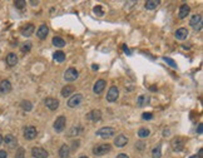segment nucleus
Wrapping results in <instances>:
<instances>
[{
    "instance_id": "nucleus-3",
    "label": "nucleus",
    "mask_w": 203,
    "mask_h": 158,
    "mask_svg": "<svg viewBox=\"0 0 203 158\" xmlns=\"http://www.w3.org/2000/svg\"><path fill=\"white\" fill-rule=\"evenodd\" d=\"M79 77V73H78V70L75 69V68H69V69H66L65 70V73H64V79L66 82H74V80H77Z\"/></svg>"
},
{
    "instance_id": "nucleus-45",
    "label": "nucleus",
    "mask_w": 203,
    "mask_h": 158,
    "mask_svg": "<svg viewBox=\"0 0 203 158\" xmlns=\"http://www.w3.org/2000/svg\"><path fill=\"white\" fill-rule=\"evenodd\" d=\"M1 143H3V136L0 134V144H1Z\"/></svg>"
},
{
    "instance_id": "nucleus-14",
    "label": "nucleus",
    "mask_w": 203,
    "mask_h": 158,
    "mask_svg": "<svg viewBox=\"0 0 203 158\" xmlns=\"http://www.w3.org/2000/svg\"><path fill=\"white\" fill-rule=\"evenodd\" d=\"M127 143H128V138H127L124 134H119L118 137H116V139H114V144H116L118 148H123Z\"/></svg>"
},
{
    "instance_id": "nucleus-42",
    "label": "nucleus",
    "mask_w": 203,
    "mask_h": 158,
    "mask_svg": "<svg viewBox=\"0 0 203 158\" xmlns=\"http://www.w3.org/2000/svg\"><path fill=\"white\" fill-rule=\"evenodd\" d=\"M123 49H124V52H125L127 54H130V52L128 50V48H127V47H125V45H123Z\"/></svg>"
},
{
    "instance_id": "nucleus-32",
    "label": "nucleus",
    "mask_w": 203,
    "mask_h": 158,
    "mask_svg": "<svg viewBox=\"0 0 203 158\" xmlns=\"http://www.w3.org/2000/svg\"><path fill=\"white\" fill-rule=\"evenodd\" d=\"M93 11H94V14L97 16H103L104 15V11H103V9H102V5H97L94 9H93Z\"/></svg>"
},
{
    "instance_id": "nucleus-12",
    "label": "nucleus",
    "mask_w": 203,
    "mask_h": 158,
    "mask_svg": "<svg viewBox=\"0 0 203 158\" xmlns=\"http://www.w3.org/2000/svg\"><path fill=\"white\" fill-rule=\"evenodd\" d=\"M105 87H107V82H105L104 79H99V80L95 82L94 87H93V92H94L95 94H100L104 90Z\"/></svg>"
},
{
    "instance_id": "nucleus-23",
    "label": "nucleus",
    "mask_w": 203,
    "mask_h": 158,
    "mask_svg": "<svg viewBox=\"0 0 203 158\" xmlns=\"http://www.w3.org/2000/svg\"><path fill=\"white\" fill-rule=\"evenodd\" d=\"M148 103H149V97H147V95H139L138 99H137L138 107H146Z\"/></svg>"
},
{
    "instance_id": "nucleus-41",
    "label": "nucleus",
    "mask_w": 203,
    "mask_h": 158,
    "mask_svg": "<svg viewBox=\"0 0 203 158\" xmlns=\"http://www.w3.org/2000/svg\"><path fill=\"white\" fill-rule=\"evenodd\" d=\"M92 68H93V70H98V68H99V66L97 65V64H93V65H92Z\"/></svg>"
},
{
    "instance_id": "nucleus-19",
    "label": "nucleus",
    "mask_w": 203,
    "mask_h": 158,
    "mask_svg": "<svg viewBox=\"0 0 203 158\" xmlns=\"http://www.w3.org/2000/svg\"><path fill=\"white\" fill-rule=\"evenodd\" d=\"M189 11H191V8H189L188 4H183V5H181V8H179V13H178L179 18H181V19H184L186 16H188Z\"/></svg>"
},
{
    "instance_id": "nucleus-47",
    "label": "nucleus",
    "mask_w": 203,
    "mask_h": 158,
    "mask_svg": "<svg viewBox=\"0 0 203 158\" xmlns=\"http://www.w3.org/2000/svg\"><path fill=\"white\" fill-rule=\"evenodd\" d=\"M189 158H197V156H192V157H189Z\"/></svg>"
},
{
    "instance_id": "nucleus-26",
    "label": "nucleus",
    "mask_w": 203,
    "mask_h": 158,
    "mask_svg": "<svg viewBox=\"0 0 203 158\" xmlns=\"http://www.w3.org/2000/svg\"><path fill=\"white\" fill-rule=\"evenodd\" d=\"M52 43H53L54 47H58V48H63L65 45L64 39H62L60 36H54L53 40H52Z\"/></svg>"
},
{
    "instance_id": "nucleus-1",
    "label": "nucleus",
    "mask_w": 203,
    "mask_h": 158,
    "mask_svg": "<svg viewBox=\"0 0 203 158\" xmlns=\"http://www.w3.org/2000/svg\"><path fill=\"white\" fill-rule=\"evenodd\" d=\"M95 134L98 137H100V138L107 139V138H111V137H113L116 134V129L112 127H103V128H100V129L97 131Z\"/></svg>"
},
{
    "instance_id": "nucleus-4",
    "label": "nucleus",
    "mask_w": 203,
    "mask_h": 158,
    "mask_svg": "<svg viewBox=\"0 0 203 158\" xmlns=\"http://www.w3.org/2000/svg\"><path fill=\"white\" fill-rule=\"evenodd\" d=\"M65 124H66V118L64 117V115H59V117L55 119V122H54V129H55V132L60 133V132L64 131Z\"/></svg>"
},
{
    "instance_id": "nucleus-35",
    "label": "nucleus",
    "mask_w": 203,
    "mask_h": 158,
    "mask_svg": "<svg viewBox=\"0 0 203 158\" xmlns=\"http://www.w3.org/2000/svg\"><path fill=\"white\" fill-rule=\"evenodd\" d=\"M25 4H27V3H25L24 0H16V1L14 3V5H15L16 8H18V9H24Z\"/></svg>"
},
{
    "instance_id": "nucleus-18",
    "label": "nucleus",
    "mask_w": 203,
    "mask_h": 158,
    "mask_svg": "<svg viewBox=\"0 0 203 158\" xmlns=\"http://www.w3.org/2000/svg\"><path fill=\"white\" fill-rule=\"evenodd\" d=\"M34 24H32V23H29V24H25V25L22 28V34L24 35V36H30L33 33H34Z\"/></svg>"
},
{
    "instance_id": "nucleus-38",
    "label": "nucleus",
    "mask_w": 203,
    "mask_h": 158,
    "mask_svg": "<svg viewBox=\"0 0 203 158\" xmlns=\"http://www.w3.org/2000/svg\"><path fill=\"white\" fill-rule=\"evenodd\" d=\"M0 158H8L6 151H0Z\"/></svg>"
},
{
    "instance_id": "nucleus-6",
    "label": "nucleus",
    "mask_w": 203,
    "mask_h": 158,
    "mask_svg": "<svg viewBox=\"0 0 203 158\" xmlns=\"http://www.w3.org/2000/svg\"><path fill=\"white\" fill-rule=\"evenodd\" d=\"M172 147H173V151L174 152H181L183 151L184 148V138H182V137H177L172 141Z\"/></svg>"
},
{
    "instance_id": "nucleus-29",
    "label": "nucleus",
    "mask_w": 203,
    "mask_h": 158,
    "mask_svg": "<svg viewBox=\"0 0 203 158\" xmlns=\"http://www.w3.org/2000/svg\"><path fill=\"white\" fill-rule=\"evenodd\" d=\"M150 134V131L148 129V128H141V129L138 131V136L141 137V138H147V137H149Z\"/></svg>"
},
{
    "instance_id": "nucleus-31",
    "label": "nucleus",
    "mask_w": 203,
    "mask_h": 158,
    "mask_svg": "<svg viewBox=\"0 0 203 158\" xmlns=\"http://www.w3.org/2000/svg\"><path fill=\"white\" fill-rule=\"evenodd\" d=\"M32 47H33V44L30 43V41H27V43H24L23 45H22V52L23 53H28V52H30V49H32Z\"/></svg>"
},
{
    "instance_id": "nucleus-9",
    "label": "nucleus",
    "mask_w": 203,
    "mask_h": 158,
    "mask_svg": "<svg viewBox=\"0 0 203 158\" xmlns=\"http://www.w3.org/2000/svg\"><path fill=\"white\" fill-rule=\"evenodd\" d=\"M32 156L34 158H48L49 157L48 152H46L44 148H41V147H34L32 149Z\"/></svg>"
},
{
    "instance_id": "nucleus-10",
    "label": "nucleus",
    "mask_w": 203,
    "mask_h": 158,
    "mask_svg": "<svg viewBox=\"0 0 203 158\" xmlns=\"http://www.w3.org/2000/svg\"><path fill=\"white\" fill-rule=\"evenodd\" d=\"M118 97H119V90L116 85L111 87V89L108 90V94H107V101L108 102H116Z\"/></svg>"
},
{
    "instance_id": "nucleus-15",
    "label": "nucleus",
    "mask_w": 203,
    "mask_h": 158,
    "mask_svg": "<svg viewBox=\"0 0 203 158\" xmlns=\"http://www.w3.org/2000/svg\"><path fill=\"white\" fill-rule=\"evenodd\" d=\"M189 25L193 27L194 29H197V27L201 28V25H202V16L200 14L193 15L191 18V20H189Z\"/></svg>"
},
{
    "instance_id": "nucleus-37",
    "label": "nucleus",
    "mask_w": 203,
    "mask_h": 158,
    "mask_svg": "<svg viewBox=\"0 0 203 158\" xmlns=\"http://www.w3.org/2000/svg\"><path fill=\"white\" fill-rule=\"evenodd\" d=\"M144 147H146L144 142H137V143H135V148L139 149V151H143V149H144Z\"/></svg>"
},
{
    "instance_id": "nucleus-5",
    "label": "nucleus",
    "mask_w": 203,
    "mask_h": 158,
    "mask_svg": "<svg viewBox=\"0 0 203 158\" xmlns=\"http://www.w3.org/2000/svg\"><path fill=\"white\" fill-rule=\"evenodd\" d=\"M82 102H83V95L80 94V93H77V94H74L73 97L69 98V101H68V107L77 108Z\"/></svg>"
},
{
    "instance_id": "nucleus-8",
    "label": "nucleus",
    "mask_w": 203,
    "mask_h": 158,
    "mask_svg": "<svg viewBox=\"0 0 203 158\" xmlns=\"http://www.w3.org/2000/svg\"><path fill=\"white\" fill-rule=\"evenodd\" d=\"M87 120H92V122H99L102 119V112L99 109H93L85 115Z\"/></svg>"
},
{
    "instance_id": "nucleus-11",
    "label": "nucleus",
    "mask_w": 203,
    "mask_h": 158,
    "mask_svg": "<svg viewBox=\"0 0 203 158\" xmlns=\"http://www.w3.org/2000/svg\"><path fill=\"white\" fill-rule=\"evenodd\" d=\"M4 143H5V145L8 148H15L16 145H18V141H16V138L13 134H6L5 137H4Z\"/></svg>"
},
{
    "instance_id": "nucleus-16",
    "label": "nucleus",
    "mask_w": 203,
    "mask_h": 158,
    "mask_svg": "<svg viewBox=\"0 0 203 158\" xmlns=\"http://www.w3.org/2000/svg\"><path fill=\"white\" fill-rule=\"evenodd\" d=\"M11 90V83L9 80H1L0 82V93H3V94H6V93H9Z\"/></svg>"
},
{
    "instance_id": "nucleus-44",
    "label": "nucleus",
    "mask_w": 203,
    "mask_h": 158,
    "mask_svg": "<svg viewBox=\"0 0 203 158\" xmlns=\"http://www.w3.org/2000/svg\"><path fill=\"white\" fill-rule=\"evenodd\" d=\"M198 156H200V158L202 157V149H200V152H198Z\"/></svg>"
},
{
    "instance_id": "nucleus-36",
    "label": "nucleus",
    "mask_w": 203,
    "mask_h": 158,
    "mask_svg": "<svg viewBox=\"0 0 203 158\" xmlns=\"http://www.w3.org/2000/svg\"><path fill=\"white\" fill-rule=\"evenodd\" d=\"M142 118L144 119V120H149L153 118V113H150V112H148V113H143L142 114Z\"/></svg>"
},
{
    "instance_id": "nucleus-39",
    "label": "nucleus",
    "mask_w": 203,
    "mask_h": 158,
    "mask_svg": "<svg viewBox=\"0 0 203 158\" xmlns=\"http://www.w3.org/2000/svg\"><path fill=\"white\" fill-rule=\"evenodd\" d=\"M117 158H129L128 155H124V153H120V155H118Z\"/></svg>"
},
{
    "instance_id": "nucleus-40",
    "label": "nucleus",
    "mask_w": 203,
    "mask_h": 158,
    "mask_svg": "<svg viewBox=\"0 0 203 158\" xmlns=\"http://www.w3.org/2000/svg\"><path fill=\"white\" fill-rule=\"evenodd\" d=\"M202 127H203L202 124H200V126H198V129H197V132L200 133V134H202V131H203V128H202Z\"/></svg>"
},
{
    "instance_id": "nucleus-34",
    "label": "nucleus",
    "mask_w": 203,
    "mask_h": 158,
    "mask_svg": "<svg viewBox=\"0 0 203 158\" xmlns=\"http://www.w3.org/2000/svg\"><path fill=\"white\" fill-rule=\"evenodd\" d=\"M24 157H25V149L23 147H19L18 151H16L15 158H24Z\"/></svg>"
},
{
    "instance_id": "nucleus-22",
    "label": "nucleus",
    "mask_w": 203,
    "mask_h": 158,
    "mask_svg": "<svg viewBox=\"0 0 203 158\" xmlns=\"http://www.w3.org/2000/svg\"><path fill=\"white\" fill-rule=\"evenodd\" d=\"M16 63H18V57H16V54L14 53H9L6 55V64L9 66H14L16 65Z\"/></svg>"
},
{
    "instance_id": "nucleus-7",
    "label": "nucleus",
    "mask_w": 203,
    "mask_h": 158,
    "mask_svg": "<svg viewBox=\"0 0 203 158\" xmlns=\"http://www.w3.org/2000/svg\"><path fill=\"white\" fill-rule=\"evenodd\" d=\"M36 134H38V132H36V128L35 127H33V126L25 127V129H24V137H25V139L33 141L36 137Z\"/></svg>"
},
{
    "instance_id": "nucleus-21",
    "label": "nucleus",
    "mask_w": 203,
    "mask_h": 158,
    "mask_svg": "<svg viewBox=\"0 0 203 158\" xmlns=\"http://www.w3.org/2000/svg\"><path fill=\"white\" fill-rule=\"evenodd\" d=\"M188 30L186 28H181L178 29V30L176 31V38L178 39V40H184V39H187V36H188Z\"/></svg>"
},
{
    "instance_id": "nucleus-27",
    "label": "nucleus",
    "mask_w": 203,
    "mask_h": 158,
    "mask_svg": "<svg viewBox=\"0 0 203 158\" xmlns=\"http://www.w3.org/2000/svg\"><path fill=\"white\" fill-rule=\"evenodd\" d=\"M54 59H55V62H58V63H63V62L65 60V54L63 52H55L54 53Z\"/></svg>"
},
{
    "instance_id": "nucleus-17",
    "label": "nucleus",
    "mask_w": 203,
    "mask_h": 158,
    "mask_svg": "<svg viewBox=\"0 0 203 158\" xmlns=\"http://www.w3.org/2000/svg\"><path fill=\"white\" fill-rule=\"evenodd\" d=\"M48 33H49V28H48V25L43 24V25H40L39 29H38L36 35H38V38H39V39H45V38H46V35H48Z\"/></svg>"
},
{
    "instance_id": "nucleus-20",
    "label": "nucleus",
    "mask_w": 203,
    "mask_h": 158,
    "mask_svg": "<svg viewBox=\"0 0 203 158\" xmlns=\"http://www.w3.org/2000/svg\"><path fill=\"white\" fill-rule=\"evenodd\" d=\"M70 155V148L68 144H63L60 149H59V157L60 158H69Z\"/></svg>"
},
{
    "instance_id": "nucleus-30",
    "label": "nucleus",
    "mask_w": 203,
    "mask_h": 158,
    "mask_svg": "<svg viewBox=\"0 0 203 158\" xmlns=\"http://www.w3.org/2000/svg\"><path fill=\"white\" fill-rule=\"evenodd\" d=\"M152 157L153 158H160L162 157V149H160V145H157L155 148H153V151H152Z\"/></svg>"
},
{
    "instance_id": "nucleus-43",
    "label": "nucleus",
    "mask_w": 203,
    "mask_h": 158,
    "mask_svg": "<svg viewBox=\"0 0 203 158\" xmlns=\"http://www.w3.org/2000/svg\"><path fill=\"white\" fill-rule=\"evenodd\" d=\"M150 90H152V92H155V90H157V88H155L154 85H152V88H150Z\"/></svg>"
},
{
    "instance_id": "nucleus-46",
    "label": "nucleus",
    "mask_w": 203,
    "mask_h": 158,
    "mask_svg": "<svg viewBox=\"0 0 203 158\" xmlns=\"http://www.w3.org/2000/svg\"><path fill=\"white\" fill-rule=\"evenodd\" d=\"M79 158H88L87 156H82V157H79Z\"/></svg>"
},
{
    "instance_id": "nucleus-2",
    "label": "nucleus",
    "mask_w": 203,
    "mask_h": 158,
    "mask_svg": "<svg viewBox=\"0 0 203 158\" xmlns=\"http://www.w3.org/2000/svg\"><path fill=\"white\" fill-rule=\"evenodd\" d=\"M111 144H98L95 145L94 148H93V153H94L95 156H103V155H107L108 152H111Z\"/></svg>"
},
{
    "instance_id": "nucleus-25",
    "label": "nucleus",
    "mask_w": 203,
    "mask_h": 158,
    "mask_svg": "<svg viewBox=\"0 0 203 158\" xmlns=\"http://www.w3.org/2000/svg\"><path fill=\"white\" fill-rule=\"evenodd\" d=\"M159 4H160V1H158V0H148V1H146V9L153 10L159 5Z\"/></svg>"
},
{
    "instance_id": "nucleus-24",
    "label": "nucleus",
    "mask_w": 203,
    "mask_h": 158,
    "mask_svg": "<svg viewBox=\"0 0 203 158\" xmlns=\"http://www.w3.org/2000/svg\"><path fill=\"white\" fill-rule=\"evenodd\" d=\"M74 92V87H71V85H65V87H63V89H62V97H70V94Z\"/></svg>"
},
{
    "instance_id": "nucleus-33",
    "label": "nucleus",
    "mask_w": 203,
    "mask_h": 158,
    "mask_svg": "<svg viewBox=\"0 0 203 158\" xmlns=\"http://www.w3.org/2000/svg\"><path fill=\"white\" fill-rule=\"evenodd\" d=\"M163 60L166 62L167 64H169V66H172V68H174V69L177 68V63H176V62L173 60V59H171V58H167V57H164V58H163Z\"/></svg>"
},
{
    "instance_id": "nucleus-28",
    "label": "nucleus",
    "mask_w": 203,
    "mask_h": 158,
    "mask_svg": "<svg viewBox=\"0 0 203 158\" xmlns=\"http://www.w3.org/2000/svg\"><path fill=\"white\" fill-rule=\"evenodd\" d=\"M20 107H22L23 110H25V112H30L33 109V104L29 101H23L20 103Z\"/></svg>"
},
{
    "instance_id": "nucleus-13",
    "label": "nucleus",
    "mask_w": 203,
    "mask_h": 158,
    "mask_svg": "<svg viewBox=\"0 0 203 158\" xmlns=\"http://www.w3.org/2000/svg\"><path fill=\"white\" fill-rule=\"evenodd\" d=\"M45 106L48 107L50 110H55L59 108V101L55 98H46L45 99Z\"/></svg>"
}]
</instances>
